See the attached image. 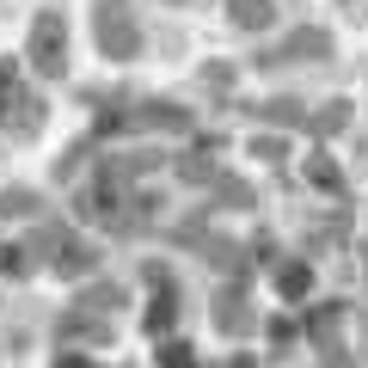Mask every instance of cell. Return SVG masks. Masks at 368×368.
<instances>
[{
    "label": "cell",
    "mask_w": 368,
    "mask_h": 368,
    "mask_svg": "<svg viewBox=\"0 0 368 368\" xmlns=\"http://www.w3.org/2000/svg\"><path fill=\"white\" fill-rule=\"evenodd\" d=\"M61 368H86V362H61Z\"/></svg>",
    "instance_id": "6da1fadb"
}]
</instances>
